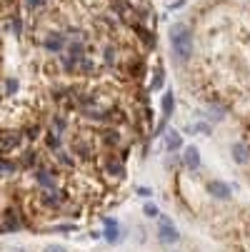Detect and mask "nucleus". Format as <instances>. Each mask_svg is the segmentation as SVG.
<instances>
[{
	"label": "nucleus",
	"mask_w": 250,
	"mask_h": 252,
	"mask_svg": "<svg viewBox=\"0 0 250 252\" xmlns=\"http://www.w3.org/2000/svg\"><path fill=\"white\" fill-rule=\"evenodd\" d=\"M170 48L178 58V63H188L193 55V30L185 23H173L170 25Z\"/></svg>",
	"instance_id": "nucleus-1"
},
{
	"label": "nucleus",
	"mask_w": 250,
	"mask_h": 252,
	"mask_svg": "<svg viewBox=\"0 0 250 252\" xmlns=\"http://www.w3.org/2000/svg\"><path fill=\"white\" fill-rule=\"evenodd\" d=\"M158 240L163 245H173L180 240V232H178V227L168 220V218H160V225H158Z\"/></svg>",
	"instance_id": "nucleus-2"
},
{
	"label": "nucleus",
	"mask_w": 250,
	"mask_h": 252,
	"mask_svg": "<svg viewBox=\"0 0 250 252\" xmlns=\"http://www.w3.org/2000/svg\"><path fill=\"white\" fill-rule=\"evenodd\" d=\"M208 192L215 200H230V195H233L230 185L223 183V180H210V183H208Z\"/></svg>",
	"instance_id": "nucleus-3"
},
{
	"label": "nucleus",
	"mask_w": 250,
	"mask_h": 252,
	"mask_svg": "<svg viewBox=\"0 0 250 252\" xmlns=\"http://www.w3.org/2000/svg\"><path fill=\"white\" fill-rule=\"evenodd\" d=\"M183 165H185L188 170H198V167H200V150H198L195 145L185 148V153H183Z\"/></svg>",
	"instance_id": "nucleus-4"
},
{
	"label": "nucleus",
	"mask_w": 250,
	"mask_h": 252,
	"mask_svg": "<svg viewBox=\"0 0 250 252\" xmlns=\"http://www.w3.org/2000/svg\"><path fill=\"white\" fill-rule=\"evenodd\" d=\"M183 148V135L178 132V130H168L165 132V150L175 153V150H180Z\"/></svg>",
	"instance_id": "nucleus-5"
},
{
	"label": "nucleus",
	"mask_w": 250,
	"mask_h": 252,
	"mask_svg": "<svg viewBox=\"0 0 250 252\" xmlns=\"http://www.w3.org/2000/svg\"><path fill=\"white\" fill-rule=\"evenodd\" d=\"M233 160L238 165H248L250 162V150H248L245 142H235V145H233Z\"/></svg>",
	"instance_id": "nucleus-6"
},
{
	"label": "nucleus",
	"mask_w": 250,
	"mask_h": 252,
	"mask_svg": "<svg viewBox=\"0 0 250 252\" xmlns=\"http://www.w3.org/2000/svg\"><path fill=\"white\" fill-rule=\"evenodd\" d=\"M45 48L50 53H60L65 48V38H63V35H58V32H50L48 38H45Z\"/></svg>",
	"instance_id": "nucleus-7"
},
{
	"label": "nucleus",
	"mask_w": 250,
	"mask_h": 252,
	"mask_svg": "<svg viewBox=\"0 0 250 252\" xmlns=\"http://www.w3.org/2000/svg\"><path fill=\"white\" fill-rule=\"evenodd\" d=\"M105 240L108 242H118L120 240V227L115 220H105Z\"/></svg>",
	"instance_id": "nucleus-8"
},
{
	"label": "nucleus",
	"mask_w": 250,
	"mask_h": 252,
	"mask_svg": "<svg viewBox=\"0 0 250 252\" xmlns=\"http://www.w3.org/2000/svg\"><path fill=\"white\" fill-rule=\"evenodd\" d=\"M173 110H175V95H173V90H168V93L163 95V115L170 118Z\"/></svg>",
	"instance_id": "nucleus-9"
},
{
	"label": "nucleus",
	"mask_w": 250,
	"mask_h": 252,
	"mask_svg": "<svg viewBox=\"0 0 250 252\" xmlns=\"http://www.w3.org/2000/svg\"><path fill=\"white\" fill-rule=\"evenodd\" d=\"M108 172H113L115 177H123V172H125V167H123V162H120V160H115V158H110V160H108Z\"/></svg>",
	"instance_id": "nucleus-10"
},
{
	"label": "nucleus",
	"mask_w": 250,
	"mask_h": 252,
	"mask_svg": "<svg viewBox=\"0 0 250 252\" xmlns=\"http://www.w3.org/2000/svg\"><path fill=\"white\" fill-rule=\"evenodd\" d=\"M15 227H18V215H15V212H5L3 230H15Z\"/></svg>",
	"instance_id": "nucleus-11"
},
{
	"label": "nucleus",
	"mask_w": 250,
	"mask_h": 252,
	"mask_svg": "<svg viewBox=\"0 0 250 252\" xmlns=\"http://www.w3.org/2000/svg\"><path fill=\"white\" fill-rule=\"evenodd\" d=\"M38 183H40L43 188H53V183H55V180H53V175H50V172L40 170V172H38Z\"/></svg>",
	"instance_id": "nucleus-12"
},
{
	"label": "nucleus",
	"mask_w": 250,
	"mask_h": 252,
	"mask_svg": "<svg viewBox=\"0 0 250 252\" xmlns=\"http://www.w3.org/2000/svg\"><path fill=\"white\" fill-rule=\"evenodd\" d=\"M185 130H188V132H203V135H208V132H210V127H208V125H203V123H198V125H188Z\"/></svg>",
	"instance_id": "nucleus-13"
},
{
	"label": "nucleus",
	"mask_w": 250,
	"mask_h": 252,
	"mask_svg": "<svg viewBox=\"0 0 250 252\" xmlns=\"http://www.w3.org/2000/svg\"><path fill=\"white\" fill-rule=\"evenodd\" d=\"M43 200H45L48 205H55V202H60L63 197H60V192H50V190H48V192L43 195Z\"/></svg>",
	"instance_id": "nucleus-14"
},
{
	"label": "nucleus",
	"mask_w": 250,
	"mask_h": 252,
	"mask_svg": "<svg viewBox=\"0 0 250 252\" xmlns=\"http://www.w3.org/2000/svg\"><path fill=\"white\" fill-rule=\"evenodd\" d=\"M143 212H145L148 218H158V215H160V212H158V207H155L153 202H148V205H145V210H143Z\"/></svg>",
	"instance_id": "nucleus-15"
},
{
	"label": "nucleus",
	"mask_w": 250,
	"mask_h": 252,
	"mask_svg": "<svg viewBox=\"0 0 250 252\" xmlns=\"http://www.w3.org/2000/svg\"><path fill=\"white\" fill-rule=\"evenodd\" d=\"M163 85V67H158V73H155V80H153V90H158Z\"/></svg>",
	"instance_id": "nucleus-16"
},
{
	"label": "nucleus",
	"mask_w": 250,
	"mask_h": 252,
	"mask_svg": "<svg viewBox=\"0 0 250 252\" xmlns=\"http://www.w3.org/2000/svg\"><path fill=\"white\" fill-rule=\"evenodd\" d=\"M43 252H68V247L65 245H48Z\"/></svg>",
	"instance_id": "nucleus-17"
},
{
	"label": "nucleus",
	"mask_w": 250,
	"mask_h": 252,
	"mask_svg": "<svg viewBox=\"0 0 250 252\" xmlns=\"http://www.w3.org/2000/svg\"><path fill=\"white\" fill-rule=\"evenodd\" d=\"M5 88H8V93H15V90H18V80H8Z\"/></svg>",
	"instance_id": "nucleus-18"
},
{
	"label": "nucleus",
	"mask_w": 250,
	"mask_h": 252,
	"mask_svg": "<svg viewBox=\"0 0 250 252\" xmlns=\"http://www.w3.org/2000/svg\"><path fill=\"white\" fill-rule=\"evenodd\" d=\"M138 195H140V197H150L153 190H148V188H138Z\"/></svg>",
	"instance_id": "nucleus-19"
},
{
	"label": "nucleus",
	"mask_w": 250,
	"mask_h": 252,
	"mask_svg": "<svg viewBox=\"0 0 250 252\" xmlns=\"http://www.w3.org/2000/svg\"><path fill=\"white\" fill-rule=\"evenodd\" d=\"M25 3H28L30 8H40V5H43V0H25Z\"/></svg>",
	"instance_id": "nucleus-20"
},
{
	"label": "nucleus",
	"mask_w": 250,
	"mask_h": 252,
	"mask_svg": "<svg viewBox=\"0 0 250 252\" xmlns=\"http://www.w3.org/2000/svg\"><path fill=\"white\" fill-rule=\"evenodd\" d=\"M105 60L113 63V60H115V53H113V50H105Z\"/></svg>",
	"instance_id": "nucleus-21"
},
{
	"label": "nucleus",
	"mask_w": 250,
	"mask_h": 252,
	"mask_svg": "<svg viewBox=\"0 0 250 252\" xmlns=\"http://www.w3.org/2000/svg\"><path fill=\"white\" fill-rule=\"evenodd\" d=\"M48 145H53V148H58V145H60V142H58V137H50V135H48Z\"/></svg>",
	"instance_id": "nucleus-22"
},
{
	"label": "nucleus",
	"mask_w": 250,
	"mask_h": 252,
	"mask_svg": "<svg viewBox=\"0 0 250 252\" xmlns=\"http://www.w3.org/2000/svg\"><path fill=\"white\" fill-rule=\"evenodd\" d=\"M13 30H15V35H20V20H13Z\"/></svg>",
	"instance_id": "nucleus-23"
}]
</instances>
